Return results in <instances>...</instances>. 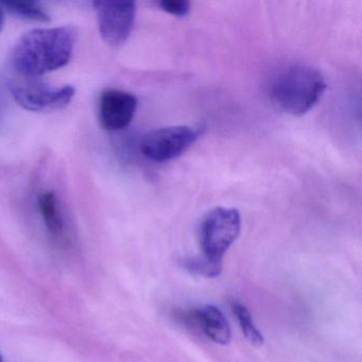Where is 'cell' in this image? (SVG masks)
Listing matches in <instances>:
<instances>
[{
	"mask_svg": "<svg viewBox=\"0 0 362 362\" xmlns=\"http://www.w3.org/2000/svg\"><path fill=\"white\" fill-rule=\"evenodd\" d=\"M99 33L107 45L119 47L128 41L134 27L136 5L133 1H96Z\"/></svg>",
	"mask_w": 362,
	"mask_h": 362,
	"instance_id": "6",
	"label": "cell"
},
{
	"mask_svg": "<svg viewBox=\"0 0 362 362\" xmlns=\"http://www.w3.org/2000/svg\"><path fill=\"white\" fill-rule=\"evenodd\" d=\"M240 214L236 209L217 207L201 222L200 243L203 255L222 262L224 254L240 233Z\"/></svg>",
	"mask_w": 362,
	"mask_h": 362,
	"instance_id": "3",
	"label": "cell"
},
{
	"mask_svg": "<svg viewBox=\"0 0 362 362\" xmlns=\"http://www.w3.org/2000/svg\"><path fill=\"white\" fill-rule=\"evenodd\" d=\"M9 90L14 100L30 112H52L71 105L76 90L71 86L52 88L39 78L16 77L10 81Z\"/></svg>",
	"mask_w": 362,
	"mask_h": 362,
	"instance_id": "4",
	"label": "cell"
},
{
	"mask_svg": "<svg viewBox=\"0 0 362 362\" xmlns=\"http://www.w3.org/2000/svg\"><path fill=\"white\" fill-rule=\"evenodd\" d=\"M197 328L218 344L226 345L230 341V328L222 311L213 305H204L194 309Z\"/></svg>",
	"mask_w": 362,
	"mask_h": 362,
	"instance_id": "8",
	"label": "cell"
},
{
	"mask_svg": "<svg viewBox=\"0 0 362 362\" xmlns=\"http://www.w3.org/2000/svg\"><path fill=\"white\" fill-rule=\"evenodd\" d=\"M77 33L71 27L35 29L18 40L11 64L18 77L40 78L69 64Z\"/></svg>",
	"mask_w": 362,
	"mask_h": 362,
	"instance_id": "1",
	"label": "cell"
},
{
	"mask_svg": "<svg viewBox=\"0 0 362 362\" xmlns=\"http://www.w3.org/2000/svg\"><path fill=\"white\" fill-rule=\"evenodd\" d=\"M0 362H4L3 356L0 354Z\"/></svg>",
	"mask_w": 362,
	"mask_h": 362,
	"instance_id": "15",
	"label": "cell"
},
{
	"mask_svg": "<svg viewBox=\"0 0 362 362\" xmlns=\"http://www.w3.org/2000/svg\"><path fill=\"white\" fill-rule=\"evenodd\" d=\"M6 11L10 12L12 16L21 20L30 21V22L48 23L50 16L47 12L37 3H21V1H7L1 4Z\"/></svg>",
	"mask_w": 362,
	"mask_h": 362,
	"instance_id": "10",
	"label": "cell"
},
{
	"mask_svg": "<svg viewBox=\"0 0 362 362\" xmlns=\"http://www.w3.org/2000/svg\"><path fill=\"white\" fill-rule=\"evenodd\" d=\"M139 100L134 95L124 90L107 88L99 99V120L107 131L126 129L136 113Z\"/></svg>",
	"mask_w": 362,
	"mask_h": 362,
	"instance_id": "7",
	"label": "cell"
},
{
	"mask_svg": "<svg viewBox=\"0 0 362 362\" xmlns=\"http://www.w3.org/2000/svg\"><path fill=\"white\" fill-rule=\"evenodd\" d=\"M198 139V132L187 126L166 127L150 131L141 141L148 160L164 163L181 156Z\"/></svg>",
	"mask_w": 362,
	"mask_h": 362,
	"instance_id": "5",
	"label": "cell"
},
{
	"mask_svg": "<svg viewBox=\"0 0 362 362\" xmlns=\"http://www.w3.org/2000/svg\"><path fill=\"white\" fill-rule=\"evenodd\" d=\"M233 313L236 315L238 320L239 325L245 338L249 340L250 343L255 345V346H262L264 344V337L262 332L257 329L253 320H252L251 313L247 310L245 305L239 302H233Z\"/></svg>",
	"mask_w": 362,
	"mask_h": 362,
	"instance_id": "11",
	"label": "cell"
},
{
	"mask_svg": "<svg viewBox=\"0 0 362 362\" xmlns=\"http://www.w3.org/2000/svg\"><path fill=\"white\" fill-rule=\"evenodd\" d=\"M5 10H4L3 6L0 4V33H3L4 28H5Z\"/></svg>",
	"mask_w": 362,
	"mask_h": 362,
	"instance_id": "14",
	"label": "cell"
},
{
	"mask_svg": "<svg viewBox=\"0 0 362 362\" xmlns=\"http://www.w3.org/2000/svg\"><path fill=\"white\" fill-rule=\"evenodd\" d=\"M158 6L167 13L177 18H185L190 11V4L186 0H163Z\"/></svg>",
	"mask_w": 362,
	"mask_h": 362,
	"instance_id": "13",
	"label": "cell"
},
{
	"mask_svg": "<svg viewBox=\"0 0 362 362\" xmlns=\"http://www.w3.org/2000/svg\"><path fill=\"white\" fill-rule=\"evenodd\" d=\"M325 90V79L317 69L308 65L293 64L273 77L269 86V96L281 111L302 116L319 103Z\"/></svg>",
	"mask_w": 362,
	"mask_h": 362,
	"instance_id": "2",
	"label": "cell"
},
{
	"mask_svg": "<svg viewBox=\"0 0 362 362\" xmlns=\"http://www.w3.org/2000/svg\"><path fill=\"white\" fill-rule=\"evenodd\" d=\"M40 214L45 222L46 228L54 236L64 233V219L61 211L58 196L52 190L42 192L37 198Z\"/></svg>",
	"mask_w": 362,
	"mask_h": 362,
	"instance_id": "9",
	"label": "cell"
},
{
	"mask_svg": "<svg viewBox=\"0 0 362 362\" xmlns=\"http://www.w3.org/2000/svg\"><path fill=\"white\" fill-rule=\"evenodd\" d=\"M183 266L188 272L199 276L217 277L222 271V262L209 259L204 255L188 258L184 262Z\"/></svg>",
	"mask_w": 362,
	"mask_h": 362,
	"instance_id": "12",
	"label": "cell"
}]
</instances>
